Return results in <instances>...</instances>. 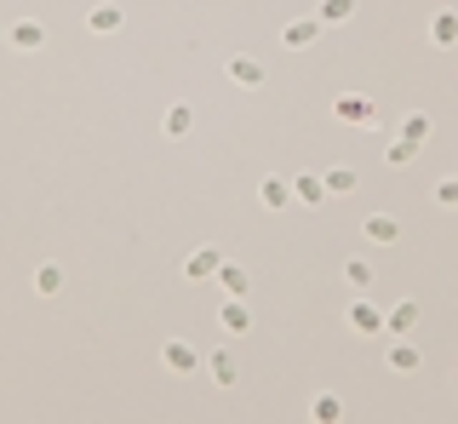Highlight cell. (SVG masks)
<instances>
[{"mask_svg": "<svg viewBox=\"0 0 458 424\" xmlns=\"http://www.w3.org/2000/svg\"><path fill=\"white\" fill-rule=\"evenodd\" d=\"M161 367L178 373V379H189V373L207 367V361H201V350L189 344V338H166V344H161Z\"/></svg>", "mask_w": 458, "mask_h": 424, "instance_id": "1", "label": "cell"}, {"mask_svg": "<svg viewBox=\"0 0 458 424\" xmlns=\"http://www.w3.org/2000/svg\"><path fill=\"white\" fill-rule=\"evenodd\" d=\"M332 115H339L344 127H378V104L361 98V92H344V98L332 104Z\"/></svg>", "mask_w": 458, "mask_h": 424, "instance_id": "2", "label": "cell"}, {"mask_svg": "<svg viewBox=\"0 0 458 424\" xmlns=\"http://www.w3.org/2000/svg\"><path fill=\"white\" fill-rule=\"evenodd\" d=\"M344 321H349V333H355V338H378V333H384V310L367 305V298H355Z\"/></svg>", "mask_w": 458, "mask_h": 424, "instance_id": "3", "label": "cell"}, {"mask_svg": "<svg viewBox=\"0 0 458 424\" xmlns=\"http://www.w3.org/2000/svg\"><path fill=\"white\" fill-rule=\"evenodd\" d=\"M6 46H18V52H41V46H46V23L41 18H18L6 29Z\"/></svg>", "mask_w": 458, "mask_h": 424, "instance_id": "4", "label": "cell"}, {"mask_svg": "<svg viewBox=\"0 0 458 424\" xmlns=\"http://www.w3.org/2000/svg\"><path fill=\"white\" fill-rule=\"evenodd\" d=\"M321 29H327L321 18H298V23H286V29H281V46H286V52H304V46L321 41Z\"/></svg>", "mask_w": 458, "mask_h": 424, "instance_id": "5", "label": "cell"}, {"mask_svg": "<svg viewBox=\"0 0 458 424\" xmlns=\"http://www.w3.org/2000/svg\"><path fill=\"white\" fill-rule=\"evenodd\" d=\"M218 264H224L218 247H195V252L184 258V281H212V275H218Z\"/></svg>", "mask_w": 458, "mask_h": 424, "instance_id": "6", "label": "cell"}, {"mask_svg": "<svg viewBox=\"0 0 458 424\" xmlns=\"http://www.w3.org/2000/svg\"><path fill=\"white\" fill-rule=\"evenodd\" d=\"M212 281L224 287V298H247V287H252V275H247V264H235V258H224L218 264V275Z\"/></svg>", "mask_w": 458, "mask_h": 424, "instance_id": "7", "label": "cell"}, {"mask_svg": "<svg viewBox=\"0 0 458 424\" xmlns=\"http://www.w3.org/2000/svg\"><path fill=\"white\" fill-rule=\"evenodd\" d=\"M430 46H441V52H453V46H458V12L453 6H441L436 18H430Z\"/></svg>", "mask_w": 458, "mask_h": 424, "instance_id": "8", "label": "cell"}, {"mask_svg": "<svg viewBox=\"0 0 458 424\" xmlns=\"http://www.w3.org/2000/svg\"><path fill=\"white\" fill-rule=\"evenodd\" d=\"M218 327H224L229 338L252 333V310H247V298H224V310H218Z\"/></svg>", "mask_w": 458, "mask_h": 424, "instance_id": "9", "label": "cell"}, {"mask_svg": "<svg viewBox=\"0 0 458 424\" xmlns=\"http://www.w3.org/2000/svg\"><path fill=\"white\" fill-rule=\"evenodd\" d=\"M361 235H367L372 247H395V241H401V224H395L390 212H372L367 224H361Z\"/></svg>", "mask_w": 458, "mask_h": 424, "instance_id": "10", "label": "cell"}, {"mask_svg": "<svg viewBox=\"0 0 458 424\" xmlns=\"http://www.w3.org/2000/svg\"><path fill=\"white\" fill-rule=\"evenodd\" d=\"M229 81H235V87H263V64L247 58V52H235L229 58Z\"/></svg>", "mask_w": 458, "mask_h": 424, "instance_id": "11", "label": "cell"}, {"mask_svg": "<svg viewBox=\"0 0 458 424\" xmlns=\"http://www.w3.org/2000/svg\"><path fill=\"white\" fill-rule=\"evenodd\" d=\"M286 201H293V178H263V184H258V207L281 212Z\"/></svg>", "mask_w": 458, "mask_h": 424, "instance_id": "12", "label": "cell"}, {"mask_svg": "<svg viewBox=\"0 0 458 424\" xmlns=\"http://www.w3.org/2000/svg\"><path fill=\"white\" fill-rule=\"evenodd\" d=\"M161 132H166V138H189V132H195V109H189V104H172V109L161 115Z\"/></svg>", "mask_w": 458, "mask_h": 424, "instance_id": "13", "label": "cell"}, {"mask_svg": "<svg viewBox=\"0 0 458 424\" xmlns=\"http://www.w3.org/2000/svg\"><path fill=\"white\" fill-rule=\"evenodd\" d=\"M293 201H304V207H321V201H327V184H321V173H298V178H293Z\"/></svg>", "mask_w": 458, "mask_h": 424, "instance_id": "14", "label": "cell"}, {"mask_svg": "<svg viewBox=\"0 0 458 424\" xmlns=\"http://www.w3.org/2000/svg\"><path fill=\"white\" fill-rule=\"evenodd\" d=\"M120 23H126V12H120V6H110V0L87 12V29H92V35H115Z\"/></svg>", "mask_w": 458, "mask_h": 424, "instance_id": "15", "label": "cell"}, {"mask_svg": "<svg viewBox=\"0 0 458 424\" xmlns=\"http://www.w3.org/2000/svg\"><path fill=\"white\" fill-rule=\"evenodd\" d=\"M413 327H418V305H413V298H401V305L384 316V333H395V338H407Z\"/></svg>", "mask_w": 458, "mask_h": 424, "instance_id": "16", "label": "cell"}, {"mask_svg": "<svg viewBox=\"0 0 458 424\" xmlns=\"http://www.w3.org/2000/svg\"><path fill=\"white\" fill-rule=\"evenodd\" d=\"M207 373H212V384H218V390H229V384L240 379V361L229 356V350H218V356H207Z\"/></svg>", "mask_w": 458, "mask_h": 424, "instance_id": "17", "label": "cell"}, {"mask_svg": "<svg viewBox=\"0 0 458 424\" xmlns=\"http://www.w3.org/2000/svg\"><path fill=\"white\" fill-rule=\"evenodd\" d=\"M29 287H34V298H57L64 293V264H41Z\"/></svg>", "mask_w": 458, "mask_h": 424, "instance_id": "18", "label": "cell"}, {"mask_svg": "<svg viewBox=\"0 0 458 424\" xmlns=\"http://www.w3.org/2000/svg\"><path fill=\"white\" fill-rule=\"evenodd\" d=\"M309 419H316V424H339V419H344V396L321 390L316 402H309Z\"/></svg>", "mask_w": 458, "mask_h": 424, "instance_id": "19", "label": "cell"}, {"mask_svg": "<svg viewBox=\"0 0 458 424\" xmlns=\"http://www.w3.org/2000/svg\"><path fill=\"white\" fill-rule=\"evenodd\" d=\"M395 138H407V143H418V150H424V138H430V115H424V109H413V115H401V127H395Z\"/></svg>", "mask_w": 458, "mask_h": 424, "instance_id": "20", "label": "cell"}, {"mask_svg": "<svg viewBox=\"0 0 458 424\" xmlns=\"http://www.w3.org/2000/svg\"><path fill=\"white\" fill-rule=\"evenodd\" d=\"M384 361H390V373H418V367H424V361H418V350L407 344V338H395V344H390V356H384Z\"/></svg>", "mask_w": 458, "mask_h": 424, "instance_id": "21", "label": "cell"}, {"mask_svg": "<svg viewBox=\"0 0 458 424\" xmlns=\"http://www.w3.org/2000/svg\"><path fill=\"white\" fill-rule=\"evenodd\" d=\"M344 281H349V287H355V293H367V287H372V281H378V270H372V264H367V258H349V264H344Z\"/></svg>", "mask_w": 458, "mask_h": 424, "instance_id": "22", "label": "cell"}, {"mask_svg": "<svg viewBox=\"0 0 458 424\" xmlns=\"http://www.w3.org/2000/svg\"><path fill=\"white\" fill-rule=\"evenodd\" d=\"M321 184H327V196H349V189H355V173H349V166H327Z\"/></svg>", "mask_w": 458, "mask_h": 424, "instance_id": "23", "label": "cell"}, {"mask_svg": "<svg viewBox=\"0 0 458 424\" xmlns=\"http://www.w3.org/2000/svg\"><path fill=\"white\" fill-rule=\"evenodd\" d=\"M316 18L321 23H349V18H355V0H321Z\"/></svg>", "mask_w": 458, "mask_h": 424, "instance_id": "24", "label": "cell"}, {"mask_svg": "<svg viewBox=\"0 0 458 424\" xmlns=\"http://www.w3.org/2000/svg\"><path fill=\"white\" fill-rule=\"evenodd\" d=\"M384 161H390V166H413V161H418V143H407V138H395V143H390V150H384Z\"/></svg>", "mask_w": 458, "mask_h": 424, "instance_id": "25", "label": "cell"}, {"mask_svg": "<svg viewBox=\"0 0 458 424\" xmlns=\"http://www.w3.org/2000/svg\"><path fill=\"white\" fill-rule=\"evenodd\" d=\"M436 207H458V173H453V178H441V184H436Z\"/></svg>", "mask_w": 458, "mask_h": 424, "instance_id": "26", "label": "cell"}, {"mask_svg": "<svg viewBox=\"0 0 458 424\" xmlns=\"http://www.w3.org/2000/svg\"><path fill=\"white\" fill-rule=\"evenodd\" d=\"M0 46H6V29H0Z\"/></svg>", "mask_w": 458, "mask_h": 424, "instance_id": "27", "label": "cell"}]
</instances>
